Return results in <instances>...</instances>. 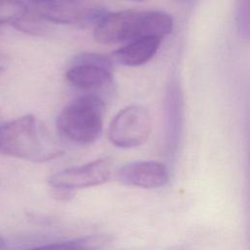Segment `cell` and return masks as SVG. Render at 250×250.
Instances as JSON below:
<instances>
[{
	"instance_id": "12",
	"label": "cell",
	"mask_w": 250,
	"mask_h": 250,
	"mask_svg": "<svg viewBox=\"0 0 250 250\" xmlns=\"http://www.w3.org/2000/svg\"><path fill=\"white\" fill-rule=\"evenodd\" d=\"M12 24L18 30L30 35H41L45 33L47 27L46 21H43L29 8L23 16L14 21Z\"/></svg>"
},
{
	"instance_id": "10",
	"label": "cell",
	"mask_w": 250,
	"mask_h": 250,
	"mask_svg": "<svg viewBox=\"0 0 250 250\" xmlns=\"http://www.w3.org/2000/svg\"><path fill=\"white\" fill-rule=\"evenodd\" d=\"M160 38L143 37L128 42L111 54V60L125 66H140L149 62L161 45Z\"/></svg>"
},
{
	"instance_id": "7",
	"label": "cell",
	"mask_w": 250,
	"mask_h": 250,
	"mask_svg": "<svg viewBox=\"0 0 250 250\" xmlns=\"http://www.w3.org/2000/svg\"><path fill=\"white\" fill-rule=\"evenodd\" d=\"M112 173V161L104 157L86 164L69 167L52 174L48 184L54 189L72 191L106 183Z\"/></svg>"
},
{
	"instance_id": "9",
	"label": "cell",
	"mask_w": 250,
	"mask_h": 250,
	"mask_svg": "<svg viewBox=\"0 0 250 250\" xmlns=\"http://www.w3.org/2000/svg\"><path fill=\"white\" fill-rule=\"evenodd\" d=\"M117 179L126 186L142 188H157L169 181L167 166L156 160H142L127 163L117 171Z\"/></svg>"
},
{
	"instance_id": "18",
	"label": "cell",
	"mask_w": 250,
	"mask_h": 250,
	"mask_svg": "<svg viewBox=\"0 0 250 250\" xmlns=\"http://www.w3.org/2000/svg\"><path fill=\"white\" fill-rule=\"evenodd\" d=\"M1 70H2V67H0V71H1Z\"/></svg>"
},
{
	"instance_id": "1",
	"label": "cell",
	"mask_w": 250,
	"mask_h": 250,
	"mask_svg": "<svg viewBox=\"0 0 250 250\" xmlns=\"http://www.w3.org/2000/svg\"><path fill=\"white\" fill-rule=\"evenodd\" d=\"M0 153L33 162H45L63 153L45 125L33 114L0 124Z\"/></svg>"
},
{
	"instance_id": "16",
	"label": "cell",
	"mask_w": 250,
	"mask_h": 250,
	"mask_svg": "<svg viewBox=\"0 0 250 250\" xmlns=\"http://www.w3.org/2000/svg\"><path fill=\"white\" fill-rule=\"evenodd\" d=\"M131 1H137V2H142V1H145V0H131Z\"/></svg>"
},
{
	"instance_id": "17",
	"label": "cell",
	"mask_w": 250,
	"mask_h": 250,
	"mask_svg": "<svg viewBox=\"0 0 250 250\" xmlns=\"http://www.w3.org/2000/svg\"><path fill=\"white\" fill-rule=\"evenodd\" d=\"M0 118H1V110H0Z\"/></svg>"
},
{
	"instance_id": "15",
	"label": "cell",
	"mask_w": 250,
	"mask_h": 250,
	"mask_svg": "<svg viewBox=\"0 0 250 250\" xmlns=\"http://www.w3.org/2000/svg\"><path fill=\"white\" fill-rule=\"evenodd\" d=\"M5 245H6L5 239L0 235V250H2L3 248H5Z\"/></svg>"
},
{
	"instance_id": "14",
	"label": "cell",
	"mask_w": 250,
	"mask_h": 250,
	"mask_svg": "<svg viewBox=\"0 0 250 250\" xmlns=\"http://www.w3.org/2000/svg\"><path fill=\"white\" fill-rule=\"evenodd\" d=\"M236 25L240 35L249 37V0H236Z\"/></svg>"
},
{
	"instance_id": "11",
	"label": "cell",
	"mask_w": 250,
	"mask_h": 250,
	"mask_svg": "<svg viewBox=\"0 0 250 250\" xmlns=\"http://www.w3.org/2000/svg\"><path fill=\"white\" fill-rule=\"evenodd\" d=\"M110 241L111 237L107 234H90L24 250H101L108 245Z\"/></svg>"
},
{
	"instance_id": "8",
	"label": "cell",
	"mask_w": 250,
	"mask_h": 250,
	"mask_svg": "<svg viewBox=\"0 0 250 250\" xmlns=\"http://www.w3.org/2000/svg\"><path fill=\"white\" fill-rule=\"evenodd\" d=\"M165 140L164 149L168 157L173 158L179 148L184 120L183 94L179 82L172 79L167 87L164 104Z\"/></svg>"
},
{
	"instance_id": "5",
	"label": "cell",
	"mask_w": 250,
	"mask_h": 250,
	"mask_svg": "<svg viewBox=\"0 0 250 250\" xmlns=\"http://www.w3.org/2000/svg\"><path fill=\"white\" fill-rule=\"evenodd\" d=\"M149 111L143 105L132 104L119 110L108 127V140L120 148H134L145 144L151 133Z\"/></svg>"
},
{
	"instance_id": "6",
	"label": "cell",
	"mask_w": 250,
	"mask_h": 250,
	"mask_svg": "<svg viewBox=\"0 0 250 250\" xmlns=\"http://www.w3.org/2000/svg\"><path fill=\"white\" fill-rule=\"evenodd\" d=\"M113 61L97 53H80L66 70V80L75 88L97 90L112 82Z\"/></svg>"
},
{
	"instance_id": "2",
	"label": "cell",
	"mask_w": 250,
	"mask_h": 250,
	"mask_svg": "<svg viewBox=\"0 0 250 250\" xmlns=\"http://www.w3.org/2000/svg\"><path fill=\"white\" fill-rule=\"evenodd\" d=\"M170 15L161 11L127 10L106 15L95 25L94 37L101 44L130 42L143 37L164 38L173 30Z\"/></svg>"
},
{
	"instance_id": "4",
	"label": "cell",
	"mask_w": 250,
	"mask_h": 250,
	"mask_svg": "<svg viewBox=\"0 0 250 250\" xmlns=\"http://www.w3.org/2000/svg\"><path fill=\"white\" fill-rule=\"evenodd\" d=\"M28 8L46 22L57 24H97L107 12L87 0H25Z\"/></svg>"
},
{
	"instance_id": "13",
	"label": "cell",
	"mask_w": 250,
	"mask_h": 250,
	"mask_svg": "<svg viewBox=\"0 0 250 250\" xmlns=\"http://www.w3.org/2000/svg\"><path fill=\"white\" fill-rule=\"evenodd\" d=\"M28 7L21 0H0V25L13 23L27 11Z\"/></svg>"
},
{
	"instance_id": "3",
	"label": "cell",
	"mask_w": 250,
	"mask_h": 250,
	"mask_svg": "<svg viewBox=\"0 0 250 250\" xmlns=\"http://www.w3.org/2000/svg\"><path fill=\"white\" fill-rule=\"evenodd\" d=\"M105 105L95 94H85L62 109L57 118L59 133L67 141L87 146L95 143L103 132Z\"/></svg>"
}]
</instances>
